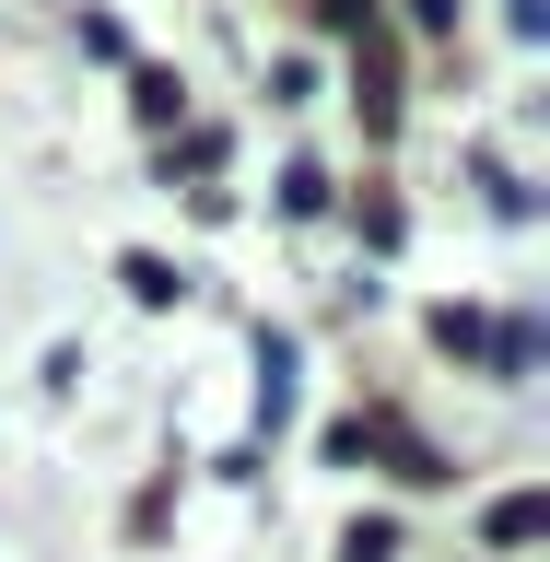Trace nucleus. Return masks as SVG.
<instances>
[{"label": "nucleus", "instance_id": "nucleus-2", "mask_svg": "<svg viewBox=\"0 0 550 562\" xmlns=\"http://www.w3.org/2000/svg\"><path fill=\"white\" fill-rule=\"evenodd\" d=\"M130 94H141V117H176V105H188V82H176V70H141Z\"/></svg>", "mask_w": 550, "mask_h": 562}, {"label": "nucleus", "instance_id": "nucleus-1", "mask_svg": "<svg viewBox=\"0 0 550 562\" xmlns=\"http://www.w3.org/2000/svg\"><path fill=\"white\" fill-rule=\"evenodd\" d=\"M492 551H527V539H539V527H550V504H539V492H504V504H492Z\"/></svg>", "mask_w": 550, "mask_h": 562}]
</instances>
